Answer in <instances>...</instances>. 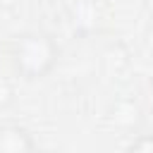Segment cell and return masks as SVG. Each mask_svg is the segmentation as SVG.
<instances>
[{"mask_svg": "<svg viewBox=\"0 0 153 153\" xmlns=\"http://www.w3.org/2000/svg\"><path fill=\"white\" fill-rule=\"evenodd\" d=\"M14 96H17L14 84H12L7 76H0V115L14 103Z\"/></svg>", "mask_w": 153, "mask_h": 153, "instance_id": "3957f363", "label": "cell"}, {"mask_svg": "<svg viewBox=\"0 0 153 153\" xmlns=\"http://www.w3.org/2000/svg\"><path fill=\"white\" fill-rule=\"evenodd\" d=\"M148 26H151V31H153V7H151V14H148Z\"/></svg>", "mask_w": 153, "mask_h": 153, "instance_id": "5b68a950", "label": "cell"}, {"mask_svg": "<svg viewBox=\"0 0 153 153\" xmlns=\"http://www.w3.org/2000/svg\"><path fill=\"white\" fill-rule=\"evenodd\" d=\"M124 153H153V134H139L129 141Z\"/></svg>", "mask_w": 153, "mask_h": 153, "instance_id": "277c9868", "label": "cell"}, {"mask_svg": "<svg viewBox=\"0 0 153 153\" xmlns=\"http://www.w3.org/2000/svg\"><path fill=\"white\" fill-rule=\"evenodd\" d=\"M10 65L14 74L26 81H38L53 72L60 57L55 38L45 31H22L7 45Z\"/></svg>", "mask_w": 153, "mask_h": 153, "instance_id": "6da1fadb", "label": "cell"}, {"mask_svg": "<svg viewBox=\"0 0 153 153\" xmlns=\"http://www.w3.org/2000/svg\"><path fill=\"white\" fill-rule=\"evenodd\" d=\"M0 153H36L33 134L17 122L0 124Z\"/></svg>", "mask_w": 153, "mask_h": 153, "instance_id": "7a4b0ae2", "label": "cell"}]
</instances>
